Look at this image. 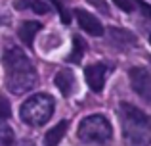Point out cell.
Returning <instances> with one entry per match:
<instances>
[{
    "label": "cell",
    "mask_w": 151,
    "mask_h": 146,
    "mask_svg": "<svg viewBox=\"0 0 151 146\" xmlns=\"http://www.w3.org/2000/svg\"><path fill=\"white\" fill-rule=\"evenodd\" d=\"M105 77H107V68L103 64H94V65H88L84 69V79L94 92H101Z\"/></svg>",
    "instance_id": "cell-7"
},
{
    "label": "cell",
    "mask_w": 151,
    "mask_h": 146,
    "mask_svg": "<svg viewBox=\"0 0 151 146\" xmlns=\"http://www.w3.org/2000/svg\"><path fill=\"white\" fill-rule=\"evenodd\" d=\"M130 83H132V89L145 102L151 100V75L145 68H132L130 69Z\"/></svg>",
    "instance_id": "cell-5"
},
{
    "label": "cell",
    "mask_w": 151,
    "mask_h": 146,
    "mask_svg": "<svg viewBox=\"0 0 151 146\" xmlns=\"http://www.w3.org/2000/svg\"><path fill=\"white\" fill-rule=\"evenodd\" d=\"M14 142H15V137L12 127L0 125V146H14Z\"/></svg>",
    "instance_id": "cell-15"
},
{
    "label": "cell",
    "mask_w": 151,
    "mask_h": 146,
    "mask_svg": "<svg viewBox=\"0 0 151 146\" xmlns=\"http://www.w3.org/2000/svg\"><path fill=\"white\" fill-rule=\"evenodd\" d=\"M54 83H55V86L59 89V92H61L63 96H69L75 90V85H77L75 75H73L71 69H61V71H58L55 77H54Z\"/></svg>",
    "instance_id": "cell-8"
},
{
    "label": "cell",
    "mask_w": 151,
    "mask_h": 146,
    "mask_svg": "<svg viewBox=\"0 0 151 146\" xmlns=\"http://www.w3.org/2000/svg\"><path fill=\"white\" fill-rule=\"evenodd\" d=\"M75 17H77L78 25L88 35H92V37H101L103 35V25L100 23V19H98L96 15H92L90 12L82 10V8H77V10H75Z\"/></svg>",
    "instance_id": "cell-6"
},
{
    "label": "cell",
    "mask_w": 151,
    "mask_h": 146,
    "mask_svg": "<svg viewBox=\"0 0 151 146\" xmlns=\"http://www.w3.org/2000/svg\"><path fill=\"white\" fill-rule=\"evenodd\" d=\"M67 127H69L67 121H59L58 125H54V127L44 135V146H59L61 139L67 133Z\"/></svg>",
    "instance_id": "cell-10"
},
{
    "label": "cell",
    "mask_w": 151,
    "mask_h": 146,
    "mask_svg": "<svg viewBox=\"0 0 151 146\" xmlns=\"http://www.w3.org/2000/svg\"><path fill=\"white\" fill-rule=\"evenodd\" d=\"M113 2H115V6H119L122 12H126V14H130V12L140 8L145 15H149V6L145 2H142V0H113Z\"/></svg>",
    "instance_id": "cell-12"
},
{
    "label": "cell",
    "mask_w": 151,
    "mask_h": 146,
    "mask_svg": "<svg viewBox=\"0 0 151 146\" xmlns=\"http://www.w3.org/2000/svg\"><path fill=\"white\" fill-rule=\"evenodd\" d=\"M50 2L55 6V10H58L59 14H61L63 23H69V21H71V15H69V12L65 10V6H63V2H61V0H50Z\"/></svg>",
    "instance_id": "cell-17"
},
{
    "label": "cell",
    "mask_w": 151,
    "mask_h": 146,
    "mask_svg": "<svg viewBox=\"0 0 151 146\" xmlns=\"http://www.w3.org/2000/svg\"><path fill=\"white\" fill-rule=\"evenodd\" d=\"M4 68H6V85L14 94H23L37 86V71L33 62L27 58L21 48L14 46L4 52Z\"/></svg>",
    "instance_id": "cell-1"
},
{
    "label": "cell",
    "mask_w": 151,
    "mask_h": 146,
    "mask_svg": "<svg viewBox=\"0 0 151 146\" xmlns=\"http://www.w3.org/2000/svg\"><path fill=\"white\" fill-rule=\"evenodd\" d=\"M111 38H113V42L119 44V46L134 44V35L128 33V31H122V29H111Z\"/></svg>",
    "instance_id": "cell-14"
},
{
    "label": "cell",
    "mask_w": 151,
    "mask_h": 146,
    "mask_svg": "<svg viewBox=\"0 0 151 146\" xmlns=\"http://www.w3.org/2000/svg\"><path fill=\"white\" fill-rule=\"evenodd\" d=\"M113 129L105 115L101 113H94V115H86L84 119L78 123V139L82 142L88 144H103L111 139Z\"/></svg>",
    "instance_id": "cell-4"
},
{
    "label": "cell",
    "mask_w": 151,
    "mask_h": 146,
    "mask_svg": "<svg viewBox=\"0 0 151 146\" xmlns=\"http://www.w3.org/2000/svg\"><path fill=\"white\" fill-rule=\"evenodd\" d=\"M10 115H12V106H10V102H8L4 96H0V121L8 119Z\"/></svg>",
    "instance_id": "cell-16"
},
{
    "label": "cell",
    "mask_w": 151,
    "mask_h": 146,
    "mask_svg": "<svg viewBox=\"0 0 151 146\" xmlns=\"http://www.w3.org/2000/svg\"><path fill=\"white\" fill-rule=\"evenodd\" d=\"M52 113H54V98L44 92L29 96L21 104V108H19L21 121L25 125H31V127L44 125L52 117Z\"/></svg>",
    "instance_id": "cell-3"
},
{
    "label": "cell",
    "mask_w": 151,
    "mask_h": 146,
    "mask_svg": "<svg viewBox=\"0 0 151 146\" xmlns=\"http://www.w3.org/2000/svg\"><path fill=\"white\" fill-rule=\"evenodd\" d=\"M14 8L15 10H31L38 15H44L50 12V4L44 0H15Z\"/></svg>",
    "instance_id": "cell-9"
},
{
    "label": "cell",
    "mask_w": 151,
    "mask_h": 146,
    "mask_svg": "<svg viewBox=\"0 0 151 146\" xmlns=\"http://www.w3.org/2000/svg\"><path fill=\"white\" fill-rule=\"evenodd\" d=\"M84 52H86V42H84V38L73 37V52H71V56L67 58V60H69L71 64H78V62L82 60V56H84Z\"/></svg>",
    "instance_id": "cell-13"
},
{
    "label": "cell",
    "mask_w": 151,
    "mask_h": 146,
    "mask_svg": "<svg viewBox=\"0 0 151 146\" xmlns=\"http://www.w3.org/2000/svg\"><path fill=\"white\" fill-rule=\"evenodd\" d=\"M42 29V25L38 21H23L21 27H19L17 35L27 46H33V41H35V35Z\"/></svg>",
    "instance_id": "cell-11"
},
{
    "label": "cell",
    "mask_w": 151,
    "mask_h": 146,
    "mask_svg": "<svg viewBox=\"0 0 151 146\" xmlns=\"http://www.w3.org/2000/svg\"><path fill=\"white\" fill-rule=\"evenodd\" d=\"M119 112H121L122 135H124L126 146H149V140H151L149 117L140 108L126 104V102L121 104Z\"/></svg>",
    "instance_id": "cell-2"
}]
</instances>
